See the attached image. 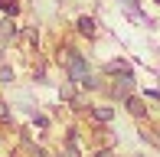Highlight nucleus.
I'll list each match as a JSON object with an SVG mask.
<instances>
[{
	"label": "nucleus",
	"mask_w": 160,
	"mask_h": 157,
	"mask_svg": "<svg viewBox=\"0 0 160 157\" xmlns=\"http://www.w3.org/2000/svg\"><path fill=\"white\" fill-rule=\"evenodd\" d=\"M75 30L82 33V36H95V20H92V17H78L75 20Z\"/></svg>",
	"instance_id": "nucleus-1"
},
{
	"label": "nucleus",
	"mask_w": 160,
	"mask_h": 157,
	"mask_svg": "<svg viewBox=\"0 0 160 157\" xmlns=\"http://www.w3.org/2000/svg\"><path fill=\"white\" fill-rule=\"evenodd\" d=\"M0 82H13V69L10 66H0Z\"/></svg>",
	"instance_id": "nucleus-2"
},
{
	"label": "nucleus",
	"mask_w": 160,
	"mask_h": 157,
	"mask_svg": "<svg viewBox=\"0 0 160 157\" xmlns=\"http://www.w3.org/2000/svg\"><path fill=\"white\" fill-rule=\"evenodd\" d=\"M0 121H10V108H7V102H0Z\"/></svg>",
	"instance_id": "nucleus-3"
},
{
	"label": "nucleus",
	"mask_w": 160,
	"mask_h": 157,
	"mask_svg": "<svg viewBox=\"0 0 160 157\" xmlns=\"http://www.w3.org/2000/svg\"><path fill=\"white\" fill-rule=\"evenodd\" d=\"M157 3H160V0H157Z\"/></svg>",
	"instance_id": "nucleus-4"
}]
</instances>
